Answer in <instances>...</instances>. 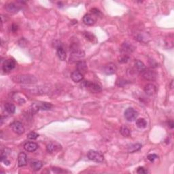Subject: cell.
<instances>
[{
	"instance_id": "cell-32",
	"label": "cell",
	"mask_w": 174,
	"mask_h": 174,
	"mask_svg": "<svg viewBox=\"0 0 174 174\" xmlns=\"http://www.w3.org/2000/svg\"><path fill=\"white\" fill-rule=\"evenodd\" d=\"M168 127H169V128H171V129H173L174 127V124H173V122L172 121V120H169V122H168Z\"/></svg>"
},
{
	"instance_id": "cell-1",
	"label": "cell",
	"mask_w": 174,
	"mask_h": 174,
	"mask_svg": "<svg viewBox=\"0 0 174 174\" xmlns=\"http://www.w3.org/2000/svg\"><path fill=\"white\" fill-rule=\"evenodd\" d=\"M12 80L14 83L20 84H35L37 83V78L33 75L29 74H22V75L15 76L12 78Z\"/></svg>"
},
{
	"instance_id": "cell-34",
	"label": "cell",
	"mask_w": 174,
	"mask_h": 174,
	"mask_svg": "<svg viewBox=\"0 0 174 174\" xmlns=\"http://www.w3.org/2000/svg\"><path fill=\"white\" fill-rule=\"evenodd\" d=\"M3 162L4 163V165H10V161H9V160H8L7 159L3 160Z\"/></svg>"
},
{
	"instance_id": "cell-3",
	"label": "cell",
	"mask_w": 174,
	"mask_h": 174,
	"mask_svg": "<svg viewBox=\"0 0 174 174\" xmlns=\"http://www.w3.org/2000/svg\"><path fill=\"white\" fill-rule=\"evenodd\" d=\"M83 86L87 90H89V91H91V93H99V92L102 91L100 85H99L97 83H93V82L84 81L83 83Z\"/></svg>"
},
{
	"instance_id": "cell-14",
	"label": "cell",
	"mask_w": 174,
	"mask_h": 174,
	"mask_svg": "<svg viewBox=\"0 0 174 174\" xmlns=\"http://www.w3.org/2000/svg\"><path fill=\"white\" fill-rule=\"evenodd\" d=\"M5 8L8 12L11 13H16L20 10V8L13 3H10L5 5Z\"/></svg>"
},
{
	"instance_id": "cell-11",
	"label": "cell",
	"mask_w": 174,
	"mask_h": 174,
	"mask_svg": "<svg viewBox=\"0 0 174 174\" xmlns=\"http://www.w3.org/2000/svg\"><path fill=\"white\" fill-rule=\"evenodd\" d=\"M27 163V157L25 153L20 152L18 156V165L19 167H24Z\"/></svg>"
},
{
	"instance_id": "cell-8",
	"label": "cell",
	"mask_w": 174,
	"mask_h": 174,
	"mask_svg": "<svg viewBox=\"0 0 174 174\" xmlns=\"http://www.w3.org/2000/svg\"><path fill=\"white\" fill-rule=\"evenodd\" d=\"M116 70H117V68H116V65L112 63H109L105 65L103 68V72L107 75L115 74Z\"/></svg>"
},
{
	"instance_id": "cell-9",
	"label": "cell",
	"mask_w": 174,
	"mask_h": 174,
	"mask_svg": "<svg viewBox=\"0 0 174 174\" xmlns=\"http://www.w3.org/2000/svg\"><path fill=\"white\" fill-rule=\"evenodd\" d=\"M134 50V47L133 46V45L131 44L130 43H124L122 46V48H121V52L122 53V55H127V54L128 53H131Z\"/></svg>"
},
{
	"instance_id": "cell-30",
	"label": "cell",
	"mask_w": 174,
	"mask_h": 174,
	"mask_svg": "<svg viewBox=\"0 0 174 174\" xmlns=\"http://www.w3.org/2000/svg\"><path fill=\"white\" fill-rule=\"evenodd\" d=\"M129 57L127 56V55H123L122 56L120 57V60H119V62L120 63H127L128 60H129Z\"/></svg>"
},
{
	"instance_id": "cell-6",
	"label": "cell",
	"mask_w": 174,
	"mask_h": 174,
	"mask_svg": "<svg viewBox=\"0 0 174 174\" xmlns=\"http://www.w3.org/2000/svg\"><path fill=\"white\" fill-rule=\"evenodd\" d=\"M157 74L155 71L150 70V69H145L142 72V77L146 80H154L156 78Z\"/></svg>"
},
{
	"instance_id": "cell-22",
	"label": "cell",
	"mask_w": 174,
	"mask_h": 174,
	"mask_svg": "<svg viewBox=\"0 0 174 174\" xmlns=\"http://www.w3.org/2000/svg\"><path fill=\"white\" fill-rule=\"evenodd\" d=\"M141 148V144H132L128 147V152L129 153H133L139 150Z\"/></svg>"
},
{
	"instance_id": "cell-12",
	"label": "cell",
	"mask_w": 174,
	"mask_h": 174,
	"mask_svg": "<svg viewBox=\"0 0 174 174\" xmlns=\"http://www.w3.org/2000/svg\"><path fill=\"white\" fill-rule=\"evenodd\" d=\"M61 145L59 144L57 142H50L49 144H47L46 146V150L48 152L52 153L53 152H55V151L60 150L61 148Z\"/></svg>"
},
{
	"instance_id": "cell-10",
	"label": "cell",
	"mask_w": 174,
	"mask_h": 174,
	"mask_svg": "<svg viewBox=\"0 0 174 174\" xmlns=\"http://www.w3.org/2000/svg\"><path fill=\"white\" fill-rule=\"evenodd\" d=\"M83 22L85 25H93L96 22V18L92 14H86L83 17Z\"/></svg>"
},
{
	"instance_id": "cell-27",
	"label": "cell",
	"mask_w": 174,
	"mask_h": 174,
	"mask_svg": "<svg viewBox=\"0 0 174 174\" xmlns=\"http://www.w3.org/2000/svg\"><path fill=\"white\" fill-rule=\"evenodd\" d=\"M38 137H39V135H38V133H36L35 132H31V133H29L27 135V138L29 139H32V140L36 139Z\"/></svg>"
},
{
	"instance_id": "cell-28",
	"label": "cell",
	"mask_w": 174,
	"mask_h": 174,
	"mask_svg": "<svg viewBox=\"0 0 174 174\" xmlns=\"http://www.w3.org/2000/svg\"><path fill=\"white\" fill-rule=\"evenodd\" d=\"M137 173H139V174H145V173H148V170L145 169L144 167H139L137 168Z\"/></svg>"
},
{
	"instance_id": "cell-24",
	"label": "cell",
	"mask_w": 174,
	"mask_h": 174,
	"mask_svg": "<svg viewBox=\"0 0 174 174\" xmlns=\"http://www.w3.org/2000/svg\"><path fill=\"white\" fill-rule=\"evenodd\" d=\"M135 70H136L137 72H142L143 71L146 69V67H145L144 64L140 61H135Z\"/></svg>"
},
{
	"instance_id": "cell-18",
	"label": "cell",
	"mask_w": 174,
	"mask_h": 174,
	"mask_svg": "<svg viewBox=\"0 0 174 174\" xmlns=\"http://www.w3.org/2000/svg\"><path fill=\"white\" fill-rule=\"evenodd\" d=\"M31 167L33 169L34 171H38L41 169L42 167V163L41 161L38 160H33L31 161L30 163Z\"/></svg>"
},
{
	"instance_id": "cell-19",
	"label": "cell",
	"mask_w": 174,
	"mask_h": 174,
	"mask_svg": "<svg viewBox=\"0 0 174 174\" xmlns=\"http://www.w3.org/2000/svg\"><path fill=\"white\" fill-rule=\"evenodd\" d=\"M76 67H77V71H78V72L83 74L84 73H85L86 71L87 70V64H86L85 62H84L83 61L78 62Z\"/></svg>"
},
{
	"instance_id": "cell-29",
	"label": "cell",
	"mask_w": 174,
	"mask_h": 174,
	"mask_svg": "<svg viewBox=\"0 0 174 174\" xmlns=\"http://www.w3.org/2000/svg\"><path fill=\"white\" fill-rule=\"evenodd\" d=\"M158 158V156L155 154H149V155L148 156V157H147V158H148V160H150V162H153L154 160L156 159V158Z\"/></svg>"
},
{
	"instance_id": "cell-17",
	"label": "cell",
	"mask_w": 174,
	"mask_h": 174,
	"mask_svg": "<svg viewBox=\"0 0 174 174\" xmlns=\"http://www.w3.org/2000/svg\"><path fill=\"white\" fill-rule=\"evenodd\" d=\"M57 55H58L59 59L61 61L66 60L67 55H66V50H65V49L63 48V47L61 46L57 48Z\"/></svg>"
},
{
	"instance_id": "cell-31",
	"label": "cell",
	"mask_w": 174,
	"mask_h": 174,
	"mask_svg": "<svg viewBox=\"0 0 174 174\" xmlns=\"http://www.w3.org/2000/svg\"><path fill=\"white\" fill-rule=\"evenodd\" d=\"M91 12H92V13H93V14L96 15V16H99V14H101L100 11H99V10L97 9V8H93V9L91 10Z\"/></svg>"
},
{
	"instance_id": "cell-4",
	"label": "cell",
	"mask_w": 174,
	"mask_h": 174,
	"mask_svg": "<svg viewBox=\"0 0 174 174\" xmlns=\"http://www.w3.org/2000/svg\"><path fill=\"white\" fill-rule=\"evenodd\" d=\"M137 112L132 108H129L125 112V119L129 122H133L137 117Z\"/></svg>"
},
{
	"instance_id": "cell-7",
	"label": "cell",
	"mask_w": 174,
	"mask_h": 174,
	"mask_svg": "<svg viewBox=\"0 0 174 174\" xmlns=\"http://www.w3.org/2000/svg\"><path fill=\"white\" fill-rule=\"evenodd\" d=\"M15 66H16V62L14 59H9L3 62L2 69L5 72H9L15 68Z\"/></svg>"
},
{
	"instance_id": "cell-25",
	"label": "cell",
	"mask_w": 174,
	"mask_h": 174,
	"mask_svg": "<svg viewBox=\"0 0 174 174\" xmlns=\"http://www.w3.org/2000/svg\"><path fill=\"white\" fill-rule=\"evenodd\" d=\"M120 133L125 137H129L130 135H131V131H130L129 128L125 125L122 126L121 128H120Z\"/></svg>"
},
{
	"instance_id": "cell-2",
	"label": "cell",
	"mask_w": 174,
	"mask_h": 174,
	"mask_svg": "<svg viewBox=\"0 0 174 174\" xmlns=\"http://www.w3.org/2000/svg\"><path fill=\"white\" fill-rule=\"evenodd\" d=\"M88 158L91 160L96 162H102L104 160V156L100 152L96 150H90L87 154Z\"/></svg>"
},
{
	"instance_id": "cell-20",
	"label": "cell",
	"mask_w": 174,
	"mask_h": 174,
	"mask_svg": "<svg viewBox=\"0 0 174 174\" xmlns=\"http://www.w3.org/2000/svg\"><path fill=\"white\" fill-rule=\"evenodd\" d=\"M38 110H49L52 108V105L49 103H36Z\"/></svg>"
},
{
	"instance_id": "cell-16",
	"label": "cell",
	"mask_w": 174,
	"mask_h": 174,
	"mask_svg": "<svg viewBox=\"0 0 174 174\" xmlns=\"http://www.w3.org/2000/svg\"><path fill=\"white\" fill-rule=\"evenodd\" d=\"M38 144L35 142H27L25 144L24 148L27 152H34L37 150Z\"/></svg>"
},
{
	"instance_id": "cell-13",
	"label": "cell",
	"mask_w": 174,
	"mask_h": 174,
	"mask_svg": "<svg viewBox=\"0 0 174 174\" xmlns=\"http://www.w3.org/2000/svg\"><path fill=\"white\" fill-rule=\"evenodd\" d=\"M145 93L149 96H152V95H154L156 92V87L154 85L152 84H148L145 87L144 89Z\"/></svg>"
},
{
	"instance_id": "cell-5",
	"label": "cell",
	"mask_w": 174,
	"mask_h": 174,
	"mask_svg": "<svg viewBox=\"0 0 174 174\" xmlns=\"http://www.w3.org/2000/svg\"><path fill=\"white\" fill-rule=\"evenodd\" d=\"M10 127L12 128V131L16 134L21 135L25 132V127L19 121L13 122L10 125Z\"/></svg>"
},
{
	"instance_id": "cell-23",
	"label": "cell",
	"mask_w": 174,
	"mask_h": 174,
	"mask_svg": "<svg viewBox=\"0 0 174 174\" xmlns=\"http://www.w3.org/2000/svg\"><path fill=\"white\" fill-rule=\"evenodd\" d=\"M4 108L5 110L9 114L14 113L15 109H16L14 105L12 104H10V103H6V104L4 105Z\"/></svg>"
},
{
	"instance_id": "cell-33",
	"label": "cell",
	"mask_w": 174,
	"mask_h": 174,
	"mask_svg": "<svg viewBox=\"0 0 174 174\" xmlns=\"http://www.w3.org/2000/svg\"><path fill=\"white\" fill-rule=\"evenodd\" d=\"M17 26L16 25H13L12 26V31H16L17 30Z\"/></svg>"
},
{
	"instance_id": "cell-15",
	"label": "cell",
	"mask_w": 174,
	"mask_h": 174,
	"mask_svg": "<svg viewBox=\"0 0 174 174\" xmlns=\"http://www.w3.org/2000/svg\"><path fill=\"white\" fill-rule=\"evenodd\" d=\"M71 78H72V80L75 82V83H78V82H80L81 80H83V74L76 70L72 72V75H71Z\"/></svg>"
},
{
	"instance_id": "cell-26",
	"label": "cell",
	"mask_w": 174,
	"mask_h": 174,
	"mask_svg": "<svg viewBox=\"0 0 174 174\" xmlns=\"http://www.w3.org/2000/svg\"><path fill=\"white\" fill-rule=\"evenodd\" d=\"M135 123H136L137 127L138 128H140V129H144L147 125V122L144 118H138L136 120Z\"/></svg>"
},
{
	"instance_id": "cell-21",
	"label": "cell",
	"mask_w": 174,
	"mask_h": 174,
	"mask_svg": "<svg viewBox=\"0 0 174 174\" xmlns=\"http://www.w3.org/2000/svg\"><path fill=\"white\" fill-rule=\"evenodd\" d=\"M83 35L86 39L89 40V41L91 42L97 43V40L96 39V38H95V36L93 35V33H91V32H85V33H83Z\"/></svg>"
}]
</instances>
